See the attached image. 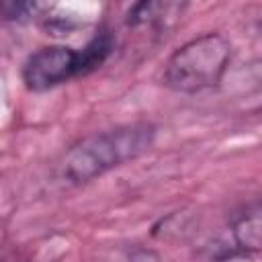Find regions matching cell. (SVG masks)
Returning <instances> with one entry per match:
<instances>
[{"label": "cell", "mask_w": 262, "mask_h": 262, "mask_svg": "<svg viewBox=\"0 0 262 262\" xmlns=\"http://www.w3.org/2000/svg\"><path fill=\"white\" fill-rule=\"evenodd\" d=\"M156 135L158 129L151 123H129L86 135L66 149L59 162V178L72 186L96 180L147 154L156 143Z\"/></svg>", "instance_id": "cell-1"}, {"label": "cell", "mask_w": 262, "mask_h": 262, "mask_svg": "<svg viewBox=\"0 0 262 262\" xmlns=\"http://www.w3.org/2000/svg\"><path fill=\"white\" fill-rule=\"evenodd\" d=\"M115 49L111 31L100 29L82 49L68 45H47L31 53L23 66V82L31 92H47L74 78L100 68Z\"/></svg>", "instance_id": "cell-2"}, {"label": "cell", "mask_w": 262, "mask_h": 262, "mask_svg": "<svg viewBox=\"0 0 262 262\" xmlns=\"http://www.w3.org/2000/svg\"><path fill=\"white\" fill-rule=\"evenodd\" d=\"M231 61V43L221 33H203L180 45L164 63L162 84L180 94L217 88Z\"/></svg>", "instance_id": "cell-3"}, {"label": "cell", "mask_w": 262, "mask_h": 262, "mask_svg": "<svg viewBox=\"0 0 262 262\" xmlns=\"http://www.w3.org/2000/svg\"><path fill=\"white\" fill-rule=\"evenodd\" d=\"M262 254V201L254 199L237 207L227 225V237L209 246V262H227Z\"/></svg>", "instance_id": "cell-4"}, {"label": "cell", "mask_w": 262, "mask_h": 262, "mask_svg": "<svg viewBox=\"0 0 262 262\" xmlns=\"http://www.w3.org/2000/svg\"><path fill=\"white\" fill-rule=\"evenodd\" d=\"M184 8L186 4L178 2H137L127 10L125 25L131 29H147L151 31V35H162L164 31L176 25Z\"/></svg>", "instance_id": "cell-5"}, {"label": "cell", "mask_w": 262, "mask_h": 262, "mask_svg": "<svg viewBox=\"0 0 262 262\" xmlns=\"http://www.w3.org/2000/svg\"><path fill=\"white\" fill-rule=\"evenodd\" d=\"M37 2H4L2 6V18L6 23H23L39 12Z\"/></svg>", "instance_id": "cell-6"}, {"label": "cell", "mask_w": 262, "mask_h": 262, "mask_svg": "<svg viewBox=\"0 0 262 262\" xmlns=\"http://www.w3.org/2000/svg\"><path fill=\"white\" fill-rule=\"evenodd\" d=\"M127 262H162V258L151 248H133L127 256Z\"/></svg>", "instance_id": "cell-7"}]
</instances>
